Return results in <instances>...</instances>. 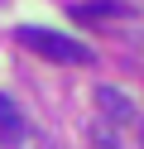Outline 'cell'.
<instances>
[{"mask_svg":"<svg viewBox=\"0 0 144 149\" xmlns=\"http://www.w3.org/2000/svg\"><path fill=\"white\" fill-rule=\"evenodd\" d=\"M15 39L24 43L29 53H38V58H53V63H91V48H86V43L67 39V34H58V29H34V24H24Z\"/></svg>","mask_w":144,"mask_h":149,"instance_id":"6da1fadb","label":"cell"},{"mask_svg":"<svg viewBox=\"0 0 144 149\" xmlns=\"http://www.w3.org/2000/svg\"><path fill=\"white\" fill-rule=\"evenodd\" d=\"M67 10H72V19H82V24H101V19H130L134 5H120V0H77Z\"/></svg>","mask_w":144,"mask_h":149,"instance_id":"7a4b0ae2","label":"cell"},{"mask_svg":"<svg viewBox=\"0 0 144 149\" xmlns=\"http://www.w3.org/2000/svg\"><path fill=\"white\" fill-rule=\"evenodd\" d=\"M0 144L5 149H19L24 144V116H19V106L0 91Z\"/></svg>","mask_w":144,"mask_h":149,"instance_id":"3957f363","label":"cell"},{"mask_svg":"<svg viewBox=\"0 0 144 149\" xmlns=\"http://www.w3.org/2000/svg\"><path fill=\"white\" fill-rule=\"evenodd\" d=\"M96 106H101L106 120H134V101L115 87H96Z\"/></svg>","mask_w":144,"mask_h":149,"instance_id":"277c9868","label":"cell"},{"mask_svg":"<svg viewBox=\"0 0 144 149\" xmlns=\"http://www.w3.org/2000/svg\"><path fill=\"white\" fill-rule=\"evenodd\" d=\"M91 149H120V135L111 130V120H96L91 125Z\"/></svg>","mask_w":144,"mask_h":149,"instance_id":"5b68a950","label":"cell"},{"mask_svg":"<svg viewBox=\"0 0 144 149\" xmlns=\"http://www.w3.org/2000/svg\"><path fill=\"white\" fill-rule=\"evenodd\" d=\"M139 144H144V120H139Z\"/></svg>","mask_w":144,"mask_h":149,"instance_id":"8992f818","label":"cell"}]
</instances>
